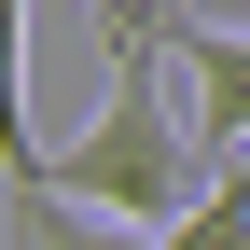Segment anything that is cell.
I'll use <instances>...</instances> for the list:
<instances>
[{
	"label": "cell",
	"instance_id": "cell-2",
	"mask_svg": "<svg viewBox=\"0 0 250 250\" xmlns=\"http://www.w3.org/2000/svg\"><path fill=\"white\" fill-rule=\"evenodd\" d=\"M167 70H181V98H195L208 153L250 139V28L236 14H167Z\"/></svg>",
	"mask_w": 250,
	"mask_h": 250
},
{
	"label": "cell",
	"instance_id": "cell-6",
	"mask_svg": "<svg viewBox=\"0 0 250 250\" xmlns=\"http://www.w3.org/2000/svg\"><path fill=\"white\" fill-rule=\"evenodd\" d=\"M167 14H250V0H167Z\"/></svg>",
	"mask_w": 250,
	"mask_h": 250
},
{
	"label": "cell",
	"instance_id": "cell-1",
	"mask_svg": "<svg viewBox=\"0 0 250 250\" xmlns=\"http://www.w3.org/2000/svg\"><path fill=\"white\" fill-rule=\"evenodd\" d=\"M98 28H111L98 111H83L70 139H42L28 167H0V181H56V195L111 208V223H153V236H167L181 208L208 195V125H195V98L167 83V0H139V14H98Z\"/></svg>",
	"mask_w": 250,
	"mask_h": 250
},
{
	"label": "cell",
	"instance_id": "cell-3",
	"mask_svg": "<svg viewBox=\"0 0 250 250\" xmlns=\"http://www.w3.org/2000/svg\"><path fill=\"white\" fill-rule=\"evenodd\" d=\"M0 223H14V250H153V223H111L56 181H0Z\"/></svg>",
	"mask_w": 250,
	"mask_h": 250
},
{
	"label": "cell",
	"instance_id": "cell-7",
	"mask_svg": "<svg viewBox=\"0 0 250 250\" xmlns=\"http://www.w3.org/2000/svg\"><path fill=\"white\" fill-rule=\"evenodd\" d=\"M98 14H139V0H98Z\"/></svg>",
	"mask_w": 250,
	"mask_h": 250
},
{
	"label": "cell",
	"instance_id": "cell-5",
	"mask_svg": "<svg viewBox=\"0 0 250 250\" xmlns=\"http://www.w3.org/2000/svg\"><path fill=\"white\" fill-rule=\"evenodd\" d=\"M28 0H0V167H28Z\"/></svg>",
	"mask_w": 250,
	"mask_h": 250
},
{
	"label": "cell",
	"instance_id": "cell-4",
	"mask_svg": "<svg viewBox=\"0 0 250 250\" xmlns=\"http://www.w3.org/2000/svg\"><path fill=\"white\" fill-rule=\"evenodd\" d=\"M153 250H250V139H223V181H208Z\"/></svg>",
	"mask_w": 250,
	"mask_h": 250
}]
</instances>
